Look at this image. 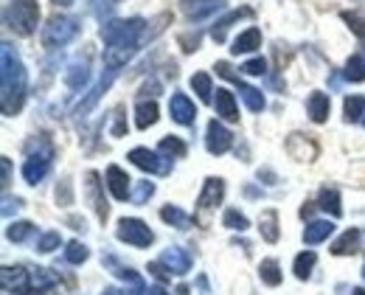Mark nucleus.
Segmentation results:
<instances>
[{
  "mask_svg": "<svg viewBox=\"0 0 365 295\" xmlns=\"http://www.w3.org/2000/svg\"><path fill=\"white\" fill-rule=\"evenodd\" d=\"M346 79H349V82H365V56L354 53V56L346 62Z\"/></svg>",
  "mask_w": 365,
  "mask_h": 295,
  "instance_id": "2f4dec72",
  "label": "nucleus"
},
{
  "mask_svg": "<svg viewBox=\"0 0 365 295\" xmlns=\"http://www.w3.org/2000/svg\"><path fill=\"white\" fill-rule=\"evenodd\" d=\"M222 197H225V180L222 177H208L200 197H197V205L200 208H214V205L222 202Z\"/></svg>",
  "mask_w": 365,
  "mask_h": 295,
  "instance_id": "9b49d317",
  "label": "nucleus"
},
{
  "mask_svg": "<svg viewBox=\"0 0 365 295\" xmlns=\"http://www.w3.org/2000/svg\"><path fill=\"white\" fill-rule=\"evenodd\" d=\"M236 85H239V96L245 98V104H247L253 113H262V110H264V96H262V90H256V88L239 82V76H236Z\"/></svg>",
  "mask_w": 365,
  "mask_h": 295,
  "instance_id": "5701e85b",
  "label": "nucleus"
},
{
  "mask_svg": "<svg viewBox=\"0 0 365 295\" xmlns=\"http://www.w3.org/2000/svg\"><path fill=\"white\" fill-rule=\"evenodd\" d=\"M169 113H172V118L182 124V127H191L194 124V118H197V110H194V101L185 96V93H175L172 101H169Z\"/></svg>",
  "mask_w": 365,
  "mask_h": 295,
  "instance_id": "9d476101",
  "label": "nucleus"
},
{
  "mask_svg": "<svg viewBox=\"0 0 365 295\" xmlns=\"http://www.w3.org/2000/svg\"><path fill=\"white\" fill-rule=\"evenodd\" d=\"M62 245V239H59V234L56 231H48L40 237V242H37V250H43V253H51V250H56V247Z\"/></svg>",
  "mask_w": 365,
  "mask_h": 295,
  "instance_id": "a19ab883",
  "label": "nucleus"
},
{
  "mask_svg": "<svg viewBox=\"0 0 365 295\" xmlns=\"http://www.w3.org/2000/svg\"><path fill=\"white\" fill-rule=\"evenodd\" d=\"M130 160L135 163L138 169H143V172L169 175V163H163V157H160L158 152H152V149H143V147L133 149V152H130Z\"/></svg>",
  "mask_w": 365,
  "mask_h": 295,
  "instance_id": "0eeeda50",
  "label": "nucleus"
},
{
  "mask_svg": "<svg viewBox=\"0 0 365 295\" xmlns=\"http://www.w3.org/2000/svg\"><path fill=\"white\" fill-rule=\"evenodd\" d=\"M343 113H346V121H363L365 115V96H349L343 104Z\"/></svg>",
  "mask_w": 365,
  "mask_h": 295,
  "instance_id": "bb28decb",
  "label": "nucleus"
},
{
  "mask_svg": "<svg viewBox=\"0 0 365 295\" xmlns=\"http://www.w3.org/2000/svg\"><path fill=\"white\" fill-rule=\"evenodd\" d=\"M262 48V31L259 29H247L233 40V53H250V51Z\"/></svg>",
  "mask_w": 365,
  "mask_h": 295,
  "instance_id": "f3484780",
  "label": "nucleus"
},
{
  "mask_svg": "<svg viewBox=\"0 0 365 295\" xmlns=\"http://www.w3.org/2000/svg\"><path fill=\"white\" fill-rule=\"evenodd\" d=\"M259 273H262V281H264V284H270V287H278V284H281V267H278L275 259H264V262L259 264Z\"/></svg>",
  "mask_w": 365,
  "mask_h": 295,
  "instance_id": "cd10ccee",
  "label": "nucleus"
},
{
  "mask_svg": "<svg viewBox=\"0 0 365 295\" xmlns=\"http://www.w3.org/2000/svg\"><path fill=\"white\" fill-rule=\"evenodd\" d=\"M0 284H3L6 293H31V273L20 264L17 267H3L0 270Z\"/></svg>",
  "mask_w": 365,
  "mask_h": 295,
  "instance_id": "423d86ee",
  "label": "nucleus"
},
{
  "mask_svg": "<svg viewBox=\"0 0 365 295\" xmlns=\"http://www.w3.org/2000/svg\"><path fill=\"white\" fill-rule=\"evenodd\" d=\"M160 262H163L175 276H182V273L191 270V256H188V250H182V247H169Z\"/></svg>",
  "mask_w": 365,
  "mask_h": 295,
  "instance_id": "4468645a",
  "label": "nucleus"
},
{
  "mask_svg": "<svg viewBox=\"0 0 365 295\" xmlns=\"http://www.w3.org/2000/svg\"><path fill=\"white\" fill-rule=\"evenodd\" d=\"M143 20L140 17H133V20H110L101 26V40H104V62L107 68H118L124 65L133 51L138 46V37L143 34Z\"/></svg>",
  "mask_w": 365,
  "mask_h": 295,
  "instance_id": "f257e3e1",
  "label": "nucleus"
},
{
  "mask_svg": "<svg viewBox=\"0 0 365 295\" xmlns=\"http://www.w3.org/2000/svg\"><path fill=\"white\" fill-rule=\"evenodd\" d=\"M149 295H169V293H166L163 287H152V290H149Z\"/></svg>",
  "mask_w": 365,
  "mask_h": 295,
  "instance_id": "49530a36",
  "label": "nucleus"
},
{
  "mask_svg": "<svg viewBox=\"0 0 365 295\" xmlns=\"http://www.w3.org/2000/svg\"><path fill=\"white\" fill-rule=\"evenodd\" d=\"M307 110H309V118H312L315 124H323V121L329 118V110H331L329 96H326V93H312L309 101H307Z\"/></svg>",
  "mask_w": 365,
  "mask_h": 295,
  "instance_id": "6ab92c4d",
  "label": "nucleus"
},
{
  "mask_svg": "<svg viewBox=\"0 0 365 295\" xmlns=\"http://www.w3.org/2000/svg\"><path fill=\"white\" fill-rule=\"evenodd\" d=\"M130 183H133V180L127 177V172H124L121 166H110V169H107V186H110V192H113L115 200H127V197H133Z\"/></svg>",
  "mask_w": 365,
  "mask_h": 295,
  "instance_id": "f8f14e48",
  "label": "nucleus"
},
{
  "mask_svg": "<svg viewBox=\"0 0 365 295\" xmlns=\"http://www.w3.org/2000/svg\"><path fill=\"white\" fill-rule=\"evenodd\" d=\"M233 144V135L220 124V121H211L208 124V133H205V147L211 155H225Z\"/></svg>",
  "mask_w": 365,
  "mask_h": 295,
  "instance_id": "1a4fd4ad",
  "label": "nucleus"
},
{
  "mask_svg": "<svg viewBox=\"0 0 365 295\" xmlns=\"http://www.w3.org/2000/svg\"><path fill=\"white\" fill-rule=\"evenodd\" d=\"M118 239L127 242V245L149 247L152 242H155V234L149 231L146 222H140V219H135V217H130V219H121V222H118Z\"/></svg>",
  "mask_w": 365,
  "mask_h": 295,
  "instance_id": "39448f33",
  "label": "nucleus"
},
{
  "mask_svg": "<svg viewBox=\"0 0 365 295\" xmlns=\"http://www.w3.org/2000/svg\"><path fill=\"white\" fill-rule=\"evenodd\" d=\"M242 71H245V73H250V76H262V73L267 71V62H264L262 56H256V59L245 62V65H242Z\"/></svg>",
  "mask_w": 365,
  "mask_h": 295,
  "instance_id": "79ce46f5",
  "label": "nucleus"
},
{
  "mask_svg": "<svg viewBox=\"0 0 365 295\" xmlns=\"http://www.w3.org/2000/svg\"><path fill=\"white\" fill-rule=\"evenodd\" d=\"M88 256H91V250L82 245V242H68L65 259H68L71 264H82V262H88Z\"/></svg>",
  "mask_w": 365,
  "mask_h": 295,
  "instance_id": "f704fd0d",
  "label": "nucleus"
},
{
  "mask_svg": "<svg viewBox=\"0 0 365 295\" xmlns=\"http://www.w3.org/2000/svg\"><path fill=\"white\" fill-rule=\"evenodd\" d=\"M363 124H365V115H363Z\"/></svg>",
  "mask_w": 365,
  "mask_h": 295,
  "instance_id": "3c124183",
  "label": "nucleus"
},
{
  "mask_svg": "<svg viewBox=\"0 0 365 295\" xmlns=\"http://www.w3.org/2000/svg\"><path fill=\"white\" fill-rule=\"evenodd\" d=\"M191 88H194V93L202 98V101H211L214 88H211V76L208 73H194L191 76Z\"/></svg>",
  "mask_w": 365,
  "mask_h": 295,
  "instance_id": "473e14b6",
  "label": "nucleus"
},
{
  "mask_svg": "<svg viewBox=\"0 0 365 295\" xmlns=\"http://www.w3.org/2000/svg\"><path fill=\"white\" fill-rule=\"evenodd\" d=\"M182 11L191 17V20H205L211 17L217 9H222V0H180Z\"/></svg>",
  "mask_w": 365,
  "mask_h": 295,
  "instance_id": "ddd939ff",
  "label": "nucleus"
},
{
  "mask_svg": "<svg viewBox=\"0 0 365 295\" xmlns=\"http://www.w3.org/2000/svg\"><path fill=\"white\" fill-rule=\"evenodd\" d=\"M53 3H56V6H71L73 0H53Z\"/></svg>",
  "mask_w": 365,
  "mask_h": 295,
  "instance_id": "de8ad7c7",
  "label": "nucleus"
},
{
  "mask_svg": "<svg viewBox=\"0 0 365 295\" xmlns=\"http://www.w3.org/2000/svg\"><path fill=\"white\" fill-rule=\"evenodd\" d=\"M3 23L17 34V37H31L40 23V6L37 0H11L3 9Z\"/></svg>",
  "mask_w": 365,
  "mask_h": 295,
  "instance_id": "7ed1b4c3",
  "label": "nucleus"
},
{
  "mask_svg": "<svg viewBox=\"0 0 365 295\" xmlns=\"http://www.w3.org/2000/svg\"><path fill=\"white\" fill-rule=\"evenodd\" d=\"M149 273H152L158 281H169V279L175 276V273H172V270H169L163 262H152V264H149Z\"/></svg>",
  "mask_w": 365,
  "mask_h": 295,
  "instance_id": "37998d69",
  "label": "nucleus"
},
{
  "mask_svg": "<svg viewBox=\"0 0 365 295\" xmlns=\"http://www.w3.org/2000/svg\"><path fill=\"white\" fill-rule=\"evenodd\" d=\"M88 79H91V73H88V65L82 62H76V65H71V71L65 73V82L71 85V88H85L88 85Z\"/></svg>",
  "mask_w": 365,
  "mask_h": 295,
  "instance_id": "7c9ffc66",
  "label": "nucleus"
},
{
  "mask_svg": "<svg viewBox=\"0 0 365 295\" xmlns=\"http://www.w3.org/2000/svg\"><path fill=\"white\" fill-rule=\"evenodd\" d=\"M225 228H230V231H245L247 228V217L239 214L236 208H230V211H225Z\"/></svg>",
  "mask_w": 365,
  "mask_h": 295,
  "instance_id": "ea45409f",
  "label": "nucleus"
},
{
  "mask_svg": "<svg viewBox=\"0 0 365 295\" xmlns=\"http://www.w3.org/2000/svg\"><path fill=\"white\" fill-rule=\"evenodd\" d=\"M48 166H51V149L40 152V155H31V157L23 163V177H26V183L37 186L48 175Z\"/></svg>",
  "mask_w": 365,
  "mask_h": 295,
  "instance_id": "6e6552de",
  "label": "nucleus"
},
{
  "mask_svg": "<svg viewBox=\"0 0 365 295\" xmlns=\"http://www.w3.org/2000/svg\"><path fill=\"white\" fill-rule=\"evenodd\" d=\"M178 295H188V287H178Z\"/></svg>",
  "mask_w": 365,
  "mask_h": 295,
  "instance_id": "09e8293b",
  "label": "nucleus"
},
{
  "mask_svg": "<svg viewBox=\"0 0 365 295\" xmlns=\"http://www.w3.org/2000/svg\"><path fill=\"white\" fill-rule=\"evenodd\" d=\"M343 20L351 26V31H354L357 37L365 40V14H360V11H343Z\"/></svg>",
  "mask_w": 365,
  "mask_h": 295,
  "instance_id": "4c0bfd02",
  "label": "nucleus"
},
{
  "mask_svg": "<svg viewBox=\"0 0 365 295\" xmlns=\"http://www.w3.org/2000/svg\"><path fill=\"white\" fill-rule=\"evenodd\" d=\"M31 234H34V225H31V222H14V225L6 228V237H9L11 242H26Z\"/></svg>",
  "mask_w": 365,
  "mask_h": 295,
  "instance_id": "72a5a7b5",
  "label": "nucleus"
},
{
  "mask_svg": "<svg viewBox=\"0 0 365 295\" xmlns=\"http://www.w3.org/2000/svg\"><path fill=\"white\" fill-rule=\"evenodd\" d=\"M239 17H250V9H239V11H230L228 17H222L214 29H211V37L217 40V43H225V34H228V29L239 20Z\"/></svg>",
  "mask_w": 365,
  "mask_h": 295,
  "instance_id": "412c9836",
  "label": "nucleus"
},
{
  "mask_svg": "<svg viewBox=\"0 0 365 295\" xmlns=\"http://www.w3.org/2000/svg\"><path fill=\"white\" fill-rule=\"evenodd\" d=\"M160 152H163V155H172V157H182V155H185V144H182L180 138H175V135H169V138H163V141H160Z\"/></svg>",
  "mask_w": 365,
  "mask_h": 295,
  "instance_id": "e433bc0d",
  "label": "nucleus"
},
{
  "mask_svg": "<svg viewBox=\"0 0 365 295\" xmlns=\"http://www.w3.org/2000/svg\"><path fill=\"white\" fill-rule=\"evenodd\" d=\"M76 34H79V23H76L73 17H51L48 26L43 29V46H46L48 51L62 48V46H68Z\"/></svg>",
  "mask_w": 365,
  "mask_h": 295,
  "instance_id": "20e7f679",
  "label": "nucleus"
},
{
  "mask_svg": "<svg viewBox=\"0 0 365 295\" xmlns=\"http://www.w3.org/2000/svg\"><path fill=\"white\" fill-rule=\"evenodd\" d=\"M53 276L48 270H34L31 273V293H40V290H51L53 287Z\"/></svg>",
  "mask_w": 365,
  "mask_h": 295,
  "instance_id": "c9c22d12",
  "label": "nucleus"
},
{
  "mask_svg": "<svg viewBox=\"0 0 365 295\" xmlns=\"http://www.w3.org/2000/svg\"><path fill=\"white\" fill-rule=\"evenodd\" d=\"M158 121V104L155 101H140L135 107V124L138 130H146Z\"/></svg>",
  "mask_w": 365,
  "mask_h": 295,
  "instance_id": "4be33fe9",
  "label": "nucleus"
},
{
  "mask_svg": "<svg viewBox=\"0 0 365 295\" xmlns=\"http://www.w3.org/2000/svg\"><path fill=\"white\" fill-rule=\"evenodd\" d=\"M115 73H118V68H107V73H104V76L98 79V85H96V88L91 90V96L85 98V101H79V107H76V113H79V115H82V113H88V110H93V107H96V101L101 98V93H104V90H107L110 85H113Z\"/></svg>",
  "mask_w": 365,
  "mask_h": 295,
  "instance_id": "2eb2a0df",
  "label": "nucleus"
},
{
  "mask_svg": "<svg viewBox=\"0 0 365 295\" xmlns=\"http://www.w3.org/2000/svg\"><path fill=\"white\" fill-rule=\"evenodd\" d=\"M259 231L267 242H278V214L275 211H264L259 217Z\"/></svg>",
  "mask_w": 365,
  "mask_h": 295,
  "instance_id": "a878e982",
  "label": "nucleus"
},
{
  "mask_svg": "<svg viewBox=\"0 0 365 295\" xmlns=\"http://www.w3.org/2000/svg\"><path fill=\"white\" fill-rule=\"evenodd\" d=\"M315 262H318V256H315L312 250H304V253L295 259V276H298L301 281H307L309 273H312V267H315Z\"/></svg>",
  "mask_w": 365,
  "mask_h": 295,
  "instance_id": "c756f323",
  "label": "nucleus"
},
{
  "mask_svg": "<svg viewBox=\"0 0 365 295\" xmlns=\"http://www.w3.org/2000/svg\"><path fill=\"white\" fill-rule=\"evenodd\" d=\"M88 192H91L93 208H96L98 219H107V200L98 195V175H96V172H91V175H88Z\"/></svg>",
  "mask_w": 365,
  "mask_h": 295,
  "instance_id": "393cba45",
  "label": "nucleus"
},
{
  "mask_svg": "<svg viewBox=\"0 0 365 295\" xmlns=\"http://www.w3.org/2000/svg\"><path fill=\"white\" fill-rule=\"evenodd\" d=\"M9 180H11V160L3 157V189L9 186Z\"/></svg>",
  "mask_w": 365,
  "mask_h": 295,
  "instance_id": "c03bdc74",
  "label": "nucleus"
},
{
  "mask_svg": "<svg viewBox=\"0 0 365 295\" xmlns=\"http://www.w3.org/2000/svg\"><path fill=\"white\" fill-rule=\"evenodd\" d=\"M354 295H365V290H363V287H357V290H354Z\"/></svg>",
  "mask_w": 365,
  "mask_h": 295,
  "instance_id": "8fccbe9b",
  "label": "nucleus"
},
{
  "mask_svg": "<svg viewBox=\"0 0 365 295\" xmlns=\"http://www.w3.org/2000/svg\"><path fill=\"white\" fill-rule=\"evenodd\" d=\"M331 234H334V222H329V219H315V222L307 225L304 242H307V245H318L323 239H329Z\"/></svg>",
  "mask_w": 365,
  "mask_h": 295,
  "instance_id": "dca6fc26",
  "label": "nucleus"
},
{
  "mask_svg": "<svg viewBox=\"0 0 365 295\" xmlns=\"http://www.w3.org/2000/svg\"><path fill=\"white\" fill-rule=\"evenodd\" d=\"M217 115H222L225 121H239V107L230 90H217Z\"/></svg>",
  "mask_w": 365,
  "mask_h": 295,
  "instance_id": "a211bd4d",
  "label": "nucleus"
},
{
  "mask_svg": "<svg viewBox=\"0 0 365 295\" xmlns=\"http://www.w3.org/2000/svg\"><path fill=\"white\" fill-rule=\"evenodd\" d=\"M152 195H155V183H149V180H140V183L135 186V192H133V197H130V200H133L135 205H143V202H146V200H149Z\"/></svg>",
  "mask_w": 365,
  "mask_h": 295,
  "instance_id": "58836bf2",
  "label": "nucleus"
},
{
  "mask_svg": "<svg viewBox=\"0 0 365 295\" xmlns=\"http://www.w3.org/2000/svg\"><path fill=\"white\" fill-rule=\"evenodd\" d=\"M0 104L6 115L20 113L23 101H26V68L17 56V51L9 43H3V62H0Z\"/></svg>",
  "mask_w": 365,
  "mask_h": 295,
  "instance_id": "f03ea898",
  "label": "nucleus"
},
{
  "mask_svg": "<svg viewBox=\"0 0 365 295\" xmlns=\"http://www.w3.org/2000/svg\"><path fill=\"white\" fill-rule=\"evenodd\" d=\"M101 295H127V293H121V290H115V287H107Z\"/></svg>",
  "mask_w": 365,
  "mask_h": 295,
  "instance_id": "a18cd8bd",
  "label": "nucleus"
},
{
  "mask_svg": "<svg viewBox=\"0 0 365 295\" xmlns=\"http://www.w3.org/2000/svg\"><path fill=\"white\" fill-rule=\"evenodd\" d=\"M160 219L169 222V225H175V228H180V231L191 228V217H188L185 211H180L178 205H166V208L160 211Z\"/></svg>",
  "mask_w": 365,
  "mask_h": 295,
  "instance_id": "b1692460",
  "label": "nucleus"
},
{
  "mask_svg": "<svg viewBox=\"0 0 365 295\" xmlns=\"http://www.w3.org/2000/svg\"><path fill=\"white\" fill-rule=\"evenodd\" d=\"M360 237H363V231H360V228L346 231V234L331 245V253H334V256H349V253H354L357 245H360Z\"/></svg>",
  "mask_w": 365,
  "mask_h": 295,
  "instance_id": "aec40b11",
  "label": "nucleus"
},
{
  "mask_svg": "<svg viewBox=\"0 0 365 295\" xmlns=\"http://www.w3.org/2000/svg\"><path fill=\"white\" fill-rule=\"evenodd\" d=\"M320 208L329 211L331 217H340V214H343V205H340L337 189H323V192H320Z\"/></svg>",
  "mask_w": 365,
  "mask_h": 295,
  "instance_id": "c85d7f7f",
  "label": "nucleus"
}]
</instances>
